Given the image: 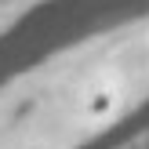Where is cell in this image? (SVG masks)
<instances>
[{
  "instance_id": "cell-1",
  "label": "cell",
  "mask_w": 149,
  "mask_h": 149,
  "mask_svg": "<svg viewBox=\"0 0 149 149\" xmlns=\"http://www.w3.org/2000/svg\"><path fill=\"white\" fill-rule=\"evenodd\" d=\"M120 106H124L120 80H98V84L87 87L84 102H80V113H84V120H91V124H106V120H113V116L120 113Z\"/></svg>"
}]
</instances>
